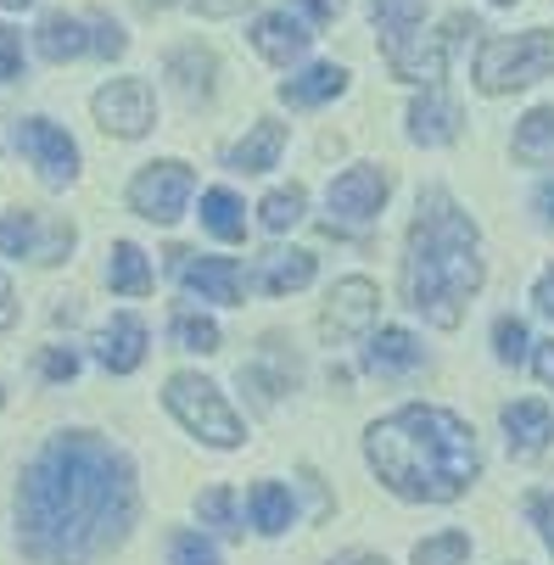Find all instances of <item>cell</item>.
<instances>
[{
  "label": "cell",
  "mask_w": 554,
  "mask_h": 565,
  "mask_svg": "<svg viewBox=\"0 0 554 565\" xmlns=\"http://www.w3.org/2000/svg\"><path fill=\"white\" fill-rule=\"evenodd\" d=\"M40 370H45V381H73L78 375V359L67 348H45L40 353Z\"/></svg>",
  "instance_id": "cell-39"
},
{
  "label": "cell",
  "mask_w": 554,
  "mask_h": 565,
  "mask_svg": "<svg viewBox=\"0 0 554 565\" xmlns=\"http://www.w3.org/2000/svg\"><path fill=\"white\" fill-rule=\"evenodd\" d=\"M482 286V247L470 213L443 191H420L415 224H409V253H404V302L437 331H454L465 319V302Z\"/></svg>",
  "instance_id": "cell-3"
},
{
  "label": "cell",
  "mask_w": 554,
  "mask_h": 565,
  "mask_svg": "<svg viewBox=\"0 0 554 565\" xmlns=\"http://www.w3.org/2000/svg\"><path fill=\"white\" fill-rule=\"evenodd\" d=\"M34 45H40V56H45V62H73V56H85V51H90V34H85V23H78V18L51 12V18L40 23Z\"/></svg>",
  "instance_id": "cell-23"
},
{
  "label": "cell",
  "mask_w": 554,
  "mask_h": 565,
  "mask_svg": "<svg viewBox=\"0 0 554 565\" xmlns=\"http://www.w3.org/2000/svg\"><path fill=\"white\" fill-rule=\"evenodd\" d=\"M18 326V308H12V280L0 275V331H12Z\"/></svg>",
  "instance_id": "cell-44"
},
{
  "label": "cell",
  "mask_w": 554,
  "mask_h": 565,
  "mask_svg": "<svg viewBox=\"0 0 554 565\" xmlns=\"http://www.w3.org/2000/svg\"><path fill=\"white\" fill-rule=\"evenodd\" d=\"M420 364H426V348L415 342V331H404V326L370 331V348H364V370L370 375H409Z\"/></svg>",
  "instance_id": "cell-18"
},
{
  "label": "cell",
  "mask_w": 554,
  "mask_h": 565,
  "mask_svg": "<svg viewBox=\"0 0 554 565\" xmlns=\"http://www.w3.org/2000/svg\"><path fill=\"white\" fill-rule=\"evenodd\" d=\"M157 7H174V0H140V12H157Z\"/></svg>",
  "instance_id": "cell-47"
},
{
  "label": "cell",
  "mask_w": 554,
  "mask_h": 565,
  "mask_svg": "<svg viewBox=\"0 0 554 565\" xmlns=\"http://www.w3.org/2000/svg\"><path fill=\"white\" fill-rule=\"evenodd\" d=\"M409 140L415 146H448V140H459V102L443 85H426V96H415V107H409Z\"/></svg>",
  "instance_id": "cell-16"
},
{
  "label": "cell",
  "mask_w": 554,
  "mask_h": 565,
  "mask_svg": "<svg viewBox=\"0 0 554 565\" xmlns=\"http://www.w3.org/2000/svg\"><path fill=\"white\" fill-rule=\"evenodd\" d=\"M493 7H515V0H493Z\"/></svg>",
  "instance_id": "cell-49"
},
{
  "label": "cell",
  "mask_w": 554,
  "mask_h": 565,
  "mask_svg": "<svg viewBox=\"0 0 554 565\" xmlns=\"http://www.w3.org/2000/svg\"><path fill=\"white\" fill-rule=\"evenodd\" d=\"M554 73V29H526V34H499L477 51V85L482 96H510L521 85H537Z\"/></svg>",
  "instance_id": "cell-4"
},
{
  "label": "cell",
  "mask_w": 554,
  "mask_h": 565,
  "mask_svg": "<svg viewBox=\"0 0 554 565\" xmlns=\"http://www.w3.org/2000/svg\"><path fill=\"white\" fill-rule=\"evenodd\" d=\"M280 151H286V124L258 118L247 140L224 146V169H230V174H264V169H275V163H280Z\"/></svg>",
  "instance_id": "cell-17"
},
{
  "label": "cell",
  "mask_w": 554,
  "mask_h": 565,
  "mask_svg": "<svg viewBox=\"0 0 554 565\" xmlns=\"http://www.w3.org/2000/svg\"><path fill=\"white\" fill-rule=\"evenodd\" d=\"M196 515H202L207 526H219V532H242V510H235V493H230V488L202 493V499H196Z\"/></svg>",
  "instance_id": "cell-33"
},
{
  "label": "cell",
  "mask_w": 554,
  "mask_h": 565,
  "mask_svg": "<svg viewBox=\"0 0 554 565\" xmlns=\"http://www.w3.org/2000/svg\"><path fill=\"white\" fill-rule=\"evenodd\" d=\"M493 353H499V364H521L526 353H532V337H526V326H521V319H499V326H493Z\"/></svg>",
  "instance_id": "cell-34"
},
{
  "label": "cell",
  "mask_w": 554,
  "mask_h": 565,
  "mask_svg": "<svg viewBox=\"0 0 554 565\" xmlns=\"http://www.w3.org/2000/svg\"><path fill=\"white\" fill-rule=\"evenodd\" d=\"M375 319H381V291H375V280L348 275V280H337L331 297H326L320 337H326L331 348H348V342H359V337L375 331Z\"/></svg>",
  "instance_id": "cell-8"
},
{
  "label": "cell",
  "mask_w": 554,
  "mask_h": 565,
  "mask_svg": "<svg viewBox=\"0 0 554 565\" xmlns=\"http://www.w3.org/2000/svg\"><path fill=\"white\" fill-rule=\"evenodd\" d=\"M169 337H174L185 353H219V326H213L207 313L180 308V313H174V326H169Z\"/></svg>",
  "instance_id": "cell-30"
},
{
  "label": "cell",
  "mask_w": 554,
  "mask_h": 565,
  "mask_svg": "<svg viewBox=\"0 0 554 565\" xmlns=\"http://www.w3.org/2000/svg\"><path fill=\"white\" fill-rule=\"evenodd\" d=\"M169 565H219V548L202 532H174L169 537Z\"/></svg>",
  "instance_id": "cell-35"
},
{
  "label": "cell",
  "mask_w": 554,
  "mask_h": 565,
  "mask_svg": "<svg viewBox=\"0 0 554 565\" xmlns=\"http://www.w3.org/2000/svg\"><path fill=\"white\" fill-rule=\"evenodd\" d=\"M526 515H532V526L543 532V543L554 554V493H526Z\"/></svg>",
  "instance_id": "cell-38"
},
{
  "label": "cell",
  "mask_w": 554,
  "mask_h": 565,
  "mask_svg": "<svg viewBox=\"0 0 554 565\" xmlns=\"http://www.w3.org/2000/svg\"><path fill=\"white\" fill-rule=\"evenodd\" d=\"M370 7H375V23H381V45L415 34L420 18H426V0H370Z\"/></svg>",
  "instance_id": "cell-29"
},
{
  "label": "cell",
  "mask_w": 554,
  "mask_h": 565,
  "mask_svg": "<svg viewBox=\"0 0 554 565\" xmlns=\"http://www.w3.org/2000/svg\"><path fill=\"white\" fill-rule=\"evenodd\" d=\"M291 12H302L313 29H320V23H331L342 12V0H291Z\"/></svg>",
  "instance_id": "cell-41"
},
{
  "label": "cell",
  "mask_w": 554,
  "mask_h": 565,
  "mask_svg": "<svg viewBox=\"0 0 554 565\" xmlns=\"http://www.w3.org/2000/svg\"><path fill=\"white\" fill-rule=\"evenodd\" d=\"M107 286L124 291V297H146V291H151V264H146V253L135 247V241H118V247H113V258H107Z\"/></svg>",
  "instance_id": "cell-26"
},
{
  "label": "cell",
  "mask_w": 554,
  "mask_h": 565,
  "mask_svg": "<svg viewBox=\"0 0 554 565\" xmlns=\"http://www.w3.org/2000/svg\"><path fill=\"white\" fill-rule=\"evenodd\" d=\"M90 107H96V124L107 135H118V140H140L151 129V118H157V102H151L146 78H113V85L96 90Z\"/></svg>",
  "instance_id": "cell-10"
},
{
  "label": "cell",
  "mask_w": 554,
  "mask_h": 565,
  "mask_svg": "<svg viewBox=\"0 0 554 565\" xmlns=\"http://www.w3.org/2000/svg\"><path fill=\"white\" fill-rule=\"evenodd\" d=\"M297 375H302V364H297V353L286 348V337H264L258 353H253V364H242V386H253L264 403L286 397V392L297 386Z\"/></svg>",
  "instance_id": "cell-14"
},
{
  "label": "cell",
  "mask_w": 554,
  "mask_h": 565,
  "mask_svg": "<svg viewBox=\"0 0 554 565\" xmlns=\"http://www.w3.org/2000/svg\"><path fill=\"white\" fill-rule=\"evenodd\" d=\"M465 554H470V532H459V526L415 543V565H465Z\"/></svg>",
  "instance_id": "cell-31"
},
{
  "label": "cell",
  "mask_w": 554,
  "mask_h": 565,
  "mask_svg": "<svg viewBox=\"0 0 554 565\" xmlns=\"http://www.w3.org/2000/svg\"><path fill=\"white\" fill-rule=\"evenodd\" d=\"M331 565H386L381 554H364V548H353V554H337Z\"/></svg>",
  "instance_id": "cell-46"
},
{
  "label": "cell",
  "mask_w": 554,
  "mask_h": 565,
  "mask_svg": "<svg viewBox=\"0 0 554 565\" xmlns=\"http://www.w3.org/2000/svg\"><path fill=\"white\" fill-rule=\"evenodd\" d=\"M18 151L34 157V169L45 185H67L78 174V146L67 140V129L45 124V118H23L18 124Z\"/></svg>",
  "instance_id": "cell-12"
},
{
  "label": "cell",
  "mask_w": 554,
  "mask_h": 565,
  "mask_svg": "<svg viewBox=\"0 0 554 565\" xmlns=\"http://www.w3.org/2000/svg\"><path fill=\"white\" fill-rule=\"evenodd\" d=\"M185 7H191L196 18H242L253 0H185Z\"/></svg>",
  "instance_id": "cell-40"
},
{
  "label": "cell",
  "mask_w": 554,
  "mask_h": 565,
  "mask_svg": "<svg viewBox=\"0 0 554 565\" xmlns=\"http://www.w3.org/2000/svg\"><path fill=\"white\" fill-rule=\"evenodd\" d=\"M0 7H7V12H23V7H29V0H0Z\"/></svg>",
  "instance_id": "cell-48"
},
{
  "label": "cell",
  "mask_w": 554,
  "mask_h": 565,
  "mask_svg": "<svg viewBox=\"0 0 554 565\" xmlns=\"http://www.w3.org/2000/svg\"><path fill=\"white\" fill-rule=\"evenodd\" d=\"M537 213L554 224V180H543V185H537Z\"/></svg>",
  "instance_id": "cell-45"
},
{
  "label": "cell",
  "mask_w": 554,
  "mask_h": 565,
  "mask_svg": "<svg viewBox=\"0 0 554 565\" xmlns=\"http://www.w3.org/2000/svg\"><path fill=\"white\" fill-rule=\"evenodd\" d=\"M191 191H196V174L169 157V163H151V169H140V174L129 180V207H135L140 218H151V224H174V218L185 213Z\"/></svg>",
  "instance_id": "cell-9"
},
{
  "label": "cell",
  "mask_w": 554,
  "mask_h": 565,
  "mask_svg": "<svg viewBox=\"0 0 554 565\" xmlns=\"http://www.w3.org/2000/svg\"><path fill=\"white\" fill-rule=\"evenodd\" d=\"M532 302H537V308L554 319V269H543V275H537V286H532Z\"/></svg>",
  "instance_id": "cell-43"
},
{
  "label": "cell",
  "mask_w": 554,
  "mask_h": 565,
  "mask_svg": "<svg viewBox=\"0 0 554 565\" xmlns=\"http://www.w3.org/2000/svg\"><path fill=\"white\" fill-rule=\"evenodd\" d=\"M247 510H253V526L264 532V537H275V532H286L291 526V493L280 488V481H258V488L247 493Z\"/></svg>",
  "instance_id": "cell-27"
},
{
  "label": "cell",
  "mask_w": 554,
  "mask_h": 565,
  "mask_svg": "<svg viewBox=\"0 0 554 565\" xmlns=\"http://www.w3.org/2000/svg\"><path fill=\"white\" fill-rule=\"evenodd\" d=\"M459 34H477V18H470V12H454L432 34L415 29L404 40H386V67L398 73V78H409V85H437L443 67H448V51L459 45Z\"/></svg>",
  "instance_id": "cell-6"
},
{
  "label": "cell",
  "mask_w": 554,
  "mask_h": 565,
  "mask_svg": "<svg viewBox=\"0 0 554 565\" xmlns=\"http://www.w3.org/2000/svg\"><path fill=\"white\" fill-rule=\"evenodd\" d=\"M163 73H169V85L180 90V102H207L213 96V78H219V56L202 45V40H191V45H174L169 56H163Z\"/></svg>",
  "instance_id": "cell-15"
},
{
  "label": "cell",
  "mask_w": 554,
  "mask_h": 565,
  "mask_svg": "<svg viewBox=\"0 0 554 565\" xmlns=\"http://www.w3.org/2000/svg\"><path fill=\"white\" fill-rule=\"evenodd\" d=\"M532 370H537L543 386H554V342H537V348H532Z\"/></svg>",
  "instance_id": "cell-42"
},
{
  "label": "cell",
  "mask_w": 554,
  "mask_h": 565,
  "mask_svg": "<svg viewBox=\"0 0 554 565\" xmlns=\"http://www.w3.org/2000/svg\"><path fill=\"white\" fill-rule=\"evenodd\" d=\"M96 359L113 370V375H129V370H140V359H146V326L135 313H118L113 326L96 337Z\"/></svg>",
  "instance_id": "cell-20"
},
{
  "label": "cell",
  "mask_w": 554,
  "mask_h": 565,
  "mask_svg": "<svg viewBox=\"0 0 554 565\" xmlns=\"http://www.w3.org/2000/svg\"><path fill=\"white\" fill-rule=\"evenodd\" d=\"M313 280V253H297V247H269L258 258V286L269 297H286V291H302Z\"/></svg>",
  "instance_id": "cell-22"
},
{
  "label": "cell",
  "mask_w": 554,
  "mask_h": 565,
  "mask_svg": "<svg viewBox=\"0 0 554 565\" xmlns=\"http://www.w3.org/2000/svg\"><path fill=\"white\" fill-rule=\"evenodd\" d=\"M515 157L532 169H548L554 163V107H532L521 124H515Z\"/></svg>",
  "instance_id": "cell-24"
},
{
  "label": "cell",
  "mask_w": 554,
  "mask_h": 565,
  "mask_svg": "<svg viewBox=\"0 0 554 565\" xmlns=\"http://www.w3.org/2000/svg\"><path fill=\"white\" fill-rule=\"evenodd\" d=\"M163 403H169V415H174V420H180L191 437H202L207 448H242V437H247L242 415H235L230 403H224V392H219L213 381L191 375V370L169 375Z\"/></svg>",
  "instance_id": "cell-5"
},
{
  "label": "cell",
  "mask_w": 554,
  "mask_h": 565,
  "mask_svg": "<svg viewBox=\"0 0 554 565\" xmlns=\"http://www.w3.org/2000/svg\"><path fill=\"white\" fill-rule=\"evenodd\" d=\"M386 191H392V174L386 169H370L364 163V169L337 174L331 191H326V230H342V235L370 230L381 218V207H386Z\"/></svg>",
  "instance_id": "cell-7"
},
{
  "label": "cell",
  "mask_w": 554,
  "mask_h": 565,
  "mask_svg": "<svg viewBox=\"0 0 554 565\" xmlns=\"http://www.w3.org/2000/svg\"><path fill=\"white\" fill-rule=\"evenodd\" d=\"M302 213H308V196H302V185L269 191V196L258 202V224H264L269 235H286V230H297V224H302Z\"/></svg>",
  "instance_id": "cell-28"
},
{
  "label": "cell",
  "mask_w": 554,
  "mask_h": 565,
  "mask_svg": "<svg viewBox=\"0 0 554 565\" xmlns=\"http://www.w3.org/2000/svg\"><path fill=\"white\" fill-rule=\"evenodd\" d=\"M504 431H510V454H521V459H532V454H543L548 448V437H554V415L543 409V403H504Z\"/></svg>",
  "instance_id": "cell-21"
},
{
  "label": "cell",
  "mask_w": 554,
  "mask_h": 565,
  "mask_svg": "<svg viewBox=\"0 0 554 565\" xmlns=\"http://www.w3.org/2000/svg\"><path fill=\"white\" fill-rule=\"evenodd\" d=\"M18 73H23V34L0 29V85H12Z\"/></svg>",
  "instance_id": "cell-37"
},
{
  "label": "cell",
  "mask_w": 554,
  "mask_h": 565,
  "mask_svg": "<svg viewBox=\"0 0 554 565\" xmlns=\"http://www.w3.org/2000/svg\"><path fill=\"white\" fill-rule=\"evenodd\" d=\"M34 213H7L0 218V258H34Z\"/></svg>",
  "instance_id": "cell-32"
},
{
  "label": "cell",
  "mask_w": 554,
  "mask_h": 565,
  "mask_svg": "<svg viewBox=\"0 0 554 565\" xmlns=\"http://www.w3.org/2000/svg\"><path fill=\"white\" fill-rule=\"evenodd\" d=\"M140 515L135 465L96 431L51 437L18 481V543L34 565H90Z\"/></svg>",
  "instance_id": "cell-1"
},
{
  "label": "cell",
  "mask_w": 554,
  "mask_h": 565,
  "mask_svg": "<svg viewBox=\"0 0 554 565\" xmlns=\"http://www.w3.org/2000/svg\"><path fill=\"white\" fill-rule=\"evenodd\" d=\"M202 230L219 241H247V207L235 191H202Z\"/></svg>",
  "instance_id": "cell-25"
},
{
  "label": "cell",
  "mask_w": 554,
  "mask_h": 565,
  "mask_svg": "<svg viewBox=\"0 0 554 565\" xmlns=\"http://www.w3.org/2000/svg\"><path fill=\"white\" fill-rule=\"evenodd\" d=\"M308 40H313V23H308L302 12H291V7L264 12V18L253 23V51H258L264 62H275V67H291V62L308 51Z\"/></svg>",
  "instance_id": "cell-13"
},
{
  "label": "cell",
  "mask_w": 554,
  "mask_h": 565,
  "mask_svg": "<svg viewBox=\"0 0 554 565\" xmlns=\"http://www.w3.org/2000/svg\"><path fill=\"white\" fill-rule=\"evenodd\" d=\"M342 90H348V67L313 62V67H302V73L286 78V85H280V102H286V107H326V102H337Z\"/></svg>",
  "instance_id": "cell-19"
},
{
  "label": "cell",
  "mask_w": 554,
  "mask_h": 565,
  "mask_svg": "<svg viewBox=\"0 0 554 565\" xmlns=\"http://www.w3.org/2000/svg\"><path fill=\"white\" fill-rule=\"evenodd\" d=\"M90 51H96V56H107V62L129 51V40H124V29H118V23H113L107 12H90Z\"/></svg>",
  "instance_id": "cell-36"
},
{
  "label": "cell",
  "mask_w": 554,
  "mask_h": 565,
  "mask_svg": "<svg viewBox=\"0 0 554 565\" xmlns=\"http://www.w3.org/2000/svg\"><path fill=\"white\" fill-rule=\"evenodd\" d=\"M169 269L180 275V286L191 291V297H202V302H242V264L235 258H196V253H185V247H174L169 253Z\"/></svg>",
  "instance_id": "cell-11"
},
{
  "label": "cell",
  "mask_w": 554,
  "mask_h": 565,
  "mask_svg": "<svg viewBox=\"0 0 554 565\" xmlns=\"http://www.w3.org/2000/svg\"><path fill=\"white\" fill-rule=\"evenodd\" d=\"M370 470L409 504H454L477 481V431L454 409L437 403H409L364 431Z\"/></svg>",
  "instance_id": "cell-2"
},
{
  "label": "cell",
  "mask_w": 554,
  "mask_h": 565,
  "mask_svg": "<svg viewBox=\"0 0 554 565\" xmlns=\"http://www.w3.org/2000/svg\"><path fill=\"white\" fill-rule=\"evenodd\" d=\"M0 403H7V392H0Z\"/></svg>",
  "instance_id": "cell-50"
}]
</instances>
